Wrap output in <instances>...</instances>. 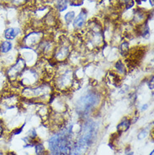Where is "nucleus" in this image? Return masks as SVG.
Returning a JSON list of instances; mask_svg holds the SVG:
<instances>
[{
	"label": "nucleus",
	"mask_w": 154,
	"mask_h": 155,
	"mask_svg": "<svg viewBox=\"0 0 154 155\" xmlns=\"http://www.w3.org/2000/svg\"><path fill=\"white\" fill-rule=\"evenodd\" d=\"M149 155H154V151H153V150H152V151L151 152L150 154H149Z\"/></svg>",
	"instance_id": "nucleus-28"
},
{
	"label": "nucleus",
	"mask_w": 154,
	"mask_h": 155,
	"mask_svg": "<svg viewBox=\"0 0 154 155\" xmlns=\"http://www.w3.org/2000/svg\"><path fill=\"white\" fill-rule=\"evenodd\" d=\"M146 134H147V132H146V129H143V130L138 133V135H137V139L138 140L144 139V138L146 137Z\"/></svg>",
	"instance_id": "nucleus-18"
},
{
	"label": "nucleus",
	"mask_w": 154,
	"mask_h": 155,
	"mask_svg": "<svg viewBox=\"0 0 154 155\" xmlns=\"http://www.w3.org/2000/svg\"><path fill=\"white\" fill-rule=\"evenodd\" d=\"M146 15L145 14V12L143 11L142 9H136V11L135 12V15L133 16V19L132 21L136 24V25H140V24H143L142 22L145 21L146 19Z\"/></svg>",
	"instance_id": "nucleus-11"
},
{
	"label": "nucleus",
	"mask_w": 154,
	"mask_h": 155,
	"mask_svg": "<svg viewBox=\"0 0 154 155\" xmlns=\"http://www.w3.org/2000/svg\"><path fill=\"white\" fill-rule=\"evenodd\" d=\"M19 81H17L20 84H22L24 88L26 87H33L37 85L36 84L38 83L39 74L36 70L34 69H27L24 70L23 73L20 74Z\"/></svg>",
	"instance_id": "nucleus-5"
},
{
	"label": "nucleus",
	"mask_w": 154,
	"mask_h": 155,
	"mask_svg": "<svg viewBox=\"0 0 154 155\" xmlns=\"http://www.w3.org/2000/svg\"><path fill=\"white\" fill-rule=\"evenodd\" d=\"M25 123H24V125H22V126H21L19 128H16V129H15V130L13 131V134H14V135H18V134H20L21 132L23 131V128L25 127Z\"/></svg>",
	"instance_id": "nucleus-19"
},
{
	"label": "nucleus",
	"mask_w": 154,
	"mask_h": 155,
	"mask_svg": "<svg viewBox=\"0 0 154 155\" xmlns=\"http://www.w3.org/2000/svg\"><path fill=\"white\" fill-rule=\"evenodd\" d=\"M13 48V44L8 41H5L0 44V53L7 54L9 51H11Z\"/></svg>",
	"instance_id": "nucleus-13"
},
{
	"label": "nucleus",
	"mask_w": 154,
	"mask_h": 155,
	"mask_svg": "<svg viewBox=\"0 0 154 155\" xmlns=\"http://www.w3.org/2000/svg\"><path fill=\"white\" fill-rule=\"evenodd\" d=\"M43 39L44 37L41 31H32L23 38V47L25 48H34L38 47Z\"/></svg>",
	"instance_id": "nucleus-6"
},
{
	"label": "nucleus",
	"mask_w": 154,
	"mask_h": 155,
	"mask_svg": "<svg viewBox=\"0 0 154 155\" xmlns=\"http://www.w3.org/2000/svg\"><path fill=\"white\" fill-rule=\"evenodd\" d=\"M3 134H4V127L2 125H0V137L3 136Z\"/></svg>",
	"instance_id": "nucleus-21"
},
{
	"label": "nucleus",
	"mask_w": 154,
	"mask_h": 155,
	"mask_svg": "<svg viewBox=\"0 0 154 155\" xmlns=\"http://www.w3.org/2000/svg\"><path fill=\"white\" fill-rule=\"evenodd\" d=\"M54 85L57 89L60 92H66L73 85L74 82V74L73 71L71 68H67L64 62L58 65L57 71L55 72L54 77Z\"/></svg>",
	"instance_id": "nucleus-3"
},
{
	"label": "nucleus",
	"mask_w": 154,
	"mask_h": 155,
	"mask_svg": "<svg viewBox=\"0 0 154 155\" xmlns=\"http://www.w3.org/2000/svg\"><path fill=\"white\" fill-rule=\"evenodd\" d=\"M120 52L123 57H127V55L130 53V46L126 41L120 43Z\"/></svg>",
	"instance_id": "nucleus-15"
},
{
	"label": "nucleus",
	"mask_w": 154,
	"mask_h": 155,
	"mask_svg": "<svg viewBox=\"0 0 154 155\" xmlns=\"http://www.w3.org/2000/svg\"><path fill=\"white\" fill-rule=\"evenodd\" d=\"M0 155H4V153L3 152H0Z\"/></svg>",
	"instance_id": "nucleus-29"
},
{
	"label": "nucleus",
	"mask_w": 154,
	"mask_h": 155,
	"mask_svg": "<svg viewBox=\"0 0 154 155\" xmlns=\"http://www.w3.org/2000/svg\"><path fill=\"white\" fill-rule=\"evenodd\" d=\"M115 68H116V73L118 74H126V65L121 60L116 61L115 63Z\"/></svg>",
	"instance_id": "nucleus-12"
},
{
	"label": "nucleus",
	"mask_w": 154,
	"mask_h": 155,
	"mask_svg": "<svg viewBox=\"0 0 154 155\" xmlns=\"http://www.w3.org/2000/svg\"><path fill=\"white\" fill-rule=\"evenodd\" d=\"M49 155H62V154L59 153H51Z\"/></svg>",
	"instance_id": "nucleus-24"
},
{
	"label": "nucleus",
	"mask_w": 154,
	"mask_h": 155,
	"mask_svg": "<svg viewBox=\"0 0 154 155\" xmlns=\"http://www.w3.org/2000/svg\"><path fill=\"white\" fill-rule=\"evenodd\" d=\"M147 107H148V105L147 104H145V105H143V108H142V110H146L147 109Z\"/></svg>",
	"instance_id": "nucleus-23"
},
{
	"label": "nucleus",
	"mask_w": 154,
	"mask_h": 155,
	"mask_svg": "<svg viewBox=\"0 0 154 155\" xmlns=\"http://www.w3.org/2000/svg\"><path fill=\"white\" fill-rule=\"evenodd\" d=\"M101 95L96 90H89L83 94L76 103V110L78 116L84 118L98 107L100 104Z\"/></svg>",
	"instance_id": "nucleus-2"
},
{
	"label": "nucleus",
	"mask_w": 154,
	"mask_h": 155,
	"mask_svg": "<svg viewBox=\"0 0 154 155\" xmlns=\"http://www.w3.org/2000/svg\"><path fill=\"white\" fill-rule=\"evenodd\" d=\"M25 1V0H14V3L15 4H20V3H23Z\"/></svg>",
	"instance_id": "nucleus-22"
},
{
	"label": "nucleus",
	"mask_w": 154,
	"mask_h": 155,
	"mask_svg": "<svg viewBox=\"0 0 154 155\" xmlns=\"http://www.w3.org/2000/svg\"><path fill=\"white\" fill-rule=\"evenodd\" d=\"M75 12L74 11H70L67 12L64 15V20H65V23L67 25H70L73 21V19H75Z\"/></svg>",
	"instance_id": "nucleus-17"
},
{
	"label": "nucleus",
	"mask_w": 154,
	"mask_h": 155,
	"mask_svg": "<svg viewBox=\"0 0 154 155\" xmlns=\"http://www.w3.org/2000/svg\"><path fill=\"white\" fill-rule=\"evenodd\" d=\"M106 79L109 82V84H110L111 85L115 86V87H118L121 83V78L120 76V74L116 73L115 71H110L107 76H106Z\"/></svg>",
	"instance_id": "nucleus-8"
},
{
	"label": "nucleus",
	"mask_w": 154,
	"mask_h": 155,
	"mask_svg": "<svg viewBox=\"0 0 154 155\" xmlns=\"http://www.w3.org/2000/svg\"><path fill=\"white\" fill-rule=\"evenodd\" d=\"M35 151L37 155H45L46 153V148L41 142H39L35 145Z\"/></svg>",
	"instance_id": "nucleus-16"
},
{
	"label": "nucleus",
	"mask_w": 154,
	"mask_h": 155,
	"mask_svg": "<svg viewBox=\"0 0 154 155\" xmlns=\"http://www.w3.org/2000/svg\"><path fill=\"white\" fill-rule=\"evenodd\" d=\"M150 4L152 5V7H153V0H150Z\"/></svg>",
	"instance_id": "nucleus-26"
},
{
	"label": "nucleus",
	"mask_w": 154,
	"mask_h": 155,
	"mask_svg": "<svg viewBox=\"0 0 154 155\" xmlns=\"http://www.w3.org/2000/svg\"><path fill=\"white\" fill-rule=\"evenodd\" d=\"M68 6V0H57L56 1V8L59 12L66 10Z\"/></svg>",
	"instance_id": "nucleus-14"
},
{
	"label": "nucleus",
	"mask_w": 154,
	"mask_h": 155,
	"mask_svg": "<svg viewBox=\"0 0 154 155\" xmlns=\"http://www.w3.org/2000/svg\"><path fill=\"white\" fill-rule=\"evenodd\" d=\"M98 133L96 122L87 120L81 126L77 135V141L74 143L69 155H85L89 147L95 142Z\"/></svg>",
	"instance_id": "nucleus-1"
},
{
	"label": "nucleus",
	"mask_w": 154,
	"mask_h": 155,
	"mask_svg": "<svg viewBox=\"0 0 154 155\" xmlns=\"http://www.w3.org/2000/svg\"><path fill=\"white\" fill-rule=\"evenodd\" d=\"M26 68V62L24 60L22 57L19 56L16 58L15 62L9 66V68L6 72V75L8 78L11 82H16L20 74L23 73V71Z\"/></svg>",
	"instance_id": "nucleus-4"
},
{
	"label": "nucleus",
	"mask_w": 154,
	"mask_h": 155,
	"mask_svg": "<svg viewBox=\"0 0 154 155\" xmlns=\"http://www.w3.org/2000/svg\"><path fill=\"white\" fill-rule=\"evenodd\" d=\"M6 155H16L14 152H8V153H7V154Z\"/></svg>",
	"instance_id": "nucleus-25"
},
{
	"label": "nucleus",
	"mask_w": 154,
	"mask_h": 155,
	"mask_svg": "<svg viewBox=\"0 0 154 155\" xmlns=\"http://www.w3.org/2000/svg\"><path fill=\"white\" fill-rule=\"evenodd\" d=\"M86 19H87V12L85 9H83L77 17H75V19H73V28L75 30H80L84 26L86 23Z\"/></svg>",
	"instance_id": "nucleus-7"
},
{
	"label": "nucleus",
	"mask_w": 154,
	"mask_h": 155,
	"mask_svg": "<svg viewBox=\"0 0 154 155\" xmlns=\"http://www.w3.org/2000/svg\"><path fill=\"white\" fill-rule=\"evenodd\" d=\"M19 33H20V30L19 28H8L7 30H5V31H4V38L6 40H9V41L15 40L19 35Z\"/></svg>",
	"instance_id": "nucleus-10"
},
{
	"label": "nucleus",
	"mask_w": 154,
	"mask_h": 155,
	"mask_svg": "<svg viewBox=\"0 0 154 155\" xmlns=\"http://www.w3.org/2000/svg\"><path fill=\"white\" fill-rule=\"evenodd\" d=\"M147 85H148V87H149V89L151 90L153 89V76L152 77V78H150V81L147 83Z\"/></svg>",
	"instance_id": "nucleus-20"
},
{
	"label": "nucleus",
	"mask_w": 154,
	"mask_h": 155,
	"mask_svg": "<svg viewBox=\"0 0 154 155\" xmlns=\"http://www.w3.org/2000/svg\"><path fill=\"white\" fill-rule=\"evenodd\" d=\"M134 154V153H133V152H130V153H126V155H133Z\"/></svg>",
	"instance_id": "nucleus-27"
},
{
	"label": "nucleus",
	"mask_w": 154,
	"mask_h": 155,
	"mask_svg": "<svg viewBox=\"0 0 154 155\" xmlns=\"http://www.w3.org/2000/svg\"><path fill=\"white\" fill-rule=\"evenodd\" d=\"M131 125V120L128 117H123V119L120 121V123L117 125V133H122V132H126L127 130L130 128Z\"/></svg>",
	"instance_id": "nucleus-9"
}]
</instances>
